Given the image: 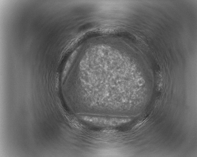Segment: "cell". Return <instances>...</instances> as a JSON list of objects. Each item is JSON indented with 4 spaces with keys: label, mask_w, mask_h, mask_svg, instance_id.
<instances>
[{
    "label": "cell",
    "mask_w": 197,
    "mask_h": 157,
    "mask_svg": "<svg viewBox=\"0 0 197 157\" xmlns=\"http://www.w3.org/2000/svg\"><path fill=\"white\" fill-rule=\"evenodd\" d=\"M80 118L89 123L102 126H117L131 121L129 118L86 115L82 116Z\"/></svg>",
    "instance_id": "1"
}]
</instances>
